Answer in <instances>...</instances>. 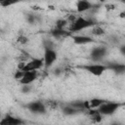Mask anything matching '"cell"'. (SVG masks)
Wrapping results in <instances>:
<instances>
[{"label": "cell", "instance_id": "cell-1", "mask_svg": "<svg viewBox=\"0 0 125 125\" xmlns=\"http://www.w3.org/2000/svg\"><path fill=\"white\" fill-rule=\"evenodd\" d=\"M96 24L97 23L95 21L80 16V17H76L75 21L73 22H71L68 30H69V32H79L81 30H84V29H87L90 27H94V26H96Z\"/></svg>", "mask_w": 125, "mask_h": 125}, {"label": "cell", "instance_id": "cell-2", "mask_svg": "<svg viewBox=\"0 0 125 125\" xmlns=\"http://www.w3.org/2000/svg\"><path fill=\"white\" fill-rule=\"evenodd\" d=\"M123 105V104L118 103V102H104L99 108L98 110L100 111V113L104 116V115H112L114 114L121 106Z\"/></svg>", "mask_w": 125, "mask_h": 125}, {"label": "cell", "instance_id": "cell-3", "mask_svg": "<svg viewBox=\"0 0 125 125\" xmlns=\"http://www.w3.org/2000/svg\"><path fill=\"white\" fill-rule=\"evenodd\" d=\"M80 68L86 70L87 72L91 73L94 76H101L103 75V73L107 70V65L106 64H103V63H89V64H85V65H80Z\"/></svg>", "mask_w": 125, "mask_h": 125}, {"label": "cell", "instance_id": "cell-4", "mask_svg": "<svg viewBox=\"0 0 125 125\" xmlns=\"http://www.w3.org/2000/svg\"><path fill=\"white\" fill-rule=\"evenodd\" d=\"M24 107L34 114H45L47 112V107L41 101H33L24 104Z\"/></svg>", "mask_w": 125, "mask_h": 125}, {"label": "cell", "instance_id": "cell-5", "mask_svg": "<svg viewBox=\"0 0 125 125\" xmlns=\"http://www.w3.org/2000/svg\"><path fill=\"white\" fill-rule=\"evenodd\" d=\"M58 59V54L55 49H44V55H43V60H44V67L49 68L51 67L54 62Z\"/></svg>", "mask_w": 125, "mask_h": 125}, {"label": "cell", "instance_id": "cell-6", "mask_svg": "<svg viewBox=\"0 0 125 125\" xmlns=\"http://www.w3.org/2000/svg\"><path fill=\"white\" fill-rule=\"evenodd\" d=\"M107 54V48L104 46H99L95 47L91 53H90V58L94 62H100Z\"/></svg>", "mask_w": 125, "mask_h": 125}, {"label": "cell", "instance_id": "cell-7", "mask_svg": "<svg viewBox=\"0 0 125 125\" xmlns=\"http://www.w3.org/2000/svg\"><path fill=\"white\" fill-rule=\"evenodd\" d=\"M44 66V60L38 59V58H33L29 62H27L24 65V67L21 69V71H31V70H38Z\"/></svg>", "mask_w": 125, "mask_h": 125}, {"label": "cell", "instance_id": "cell-8", "mask_svg": "<svg viewBox=\"0 0 125 125\" xmlns=\"http://www.w3.org/2000/svg\"><path fill=\"white\" fill-rule=\"evenodd\" d=\"M38 77V70H31V71H25L22 78L19 81L21 85H29L32 82H34Z\"/></svg>", "mask_w": 125, "mask_h": 125}, {"label": "cell", "instance_id": "cell-9", "mask_svg": "<svg viewBox=\"0 0 125 125\" xmlns=\"http://www.w3.org/2000/svg\"><path fill=\"white\" fill-rule=\"evenodd\" d=\"M24 121L19 117L13 116L11 114H7L0 121V125H23Z\"/></svg>", "mask_w": 125, "mask_h": 125}, {"label": "cell", "instance_id": "cell-10", "mask_svg": "<svg viewBox=\"0 0 125 125\" xmlns=\"http://www.w3.org/2000/svg\"><path fill=\"white\" fill-rule=\"evenodd\" d=\"M71 38L75 45H86L95 42V39L88 35H73Z\"/></svg>", "mask_w": 125, "mask_h": 125}, {"label": "cell", "instance_id": "cell-11", "mask_svg": "<svg viewBox=\"0 0 125 125\" xmlns=\"http://www.w3.org/2000/svg\"><path fill=\"white\" fill-rule=\"evenodd\" d=\"M107 68L111 71H113L115 74L120 75L125 73V63H120V62H110L109 64H106Z\"/></svg>", "mask_w": 125, "mask_h": 125}, {"label": "cell", "instance_id": "cell-12", "mask_svg": "<svg viewBox=\"0 0 125 125\" xmlns=\"http://www.w3.org/2000/svg\"><path fill=\"white\" fill-rule=\"evenodd\" d=\"M93 9V4L86 0H81L76 3V10L78 13H84Z\"/></svg>", "mask_w": 125, "mask_h": 125}, {"label": "cell", "instance_id": "cell-13", "mask_svg": "<svg viewBox=\"0 0 125 125\" xmlns=\"http://www.w3.org/2000/svg\"><path fill=\"white\" fill-rule=\"evenodd\" d=\"M86 113L89 115V117L91 118V120L94 123H100L102 121L103 115L100 113V111L98 109H89Z\"/></svg>", "mask_w": 125, "mask_h": 125}, {"label": "cell", "instance_id": "cell-14", "mask_svg": "<svg viewBox=\"0 0 125 125\" xmlns=\"http://www.w3.org/2000/svg\"><path fill=\"white\" fill-rule=\"evenodd\" d=\"M62 114L65 115V116H73V115H77V114L80 113L77 109H75V108H74L73 106H71L69 104H66V105H64V106H62Z\"/></svg>", "mask_w": 125, "mask_h": 125}, {"label": "cell", "instance_id": "cell-15", "mask_svg": "<svg viewBox=\"0 0 125 125\" xmlns=\"http://www.w3.org/2000/svg\"><path fill=\"white\" fill-rule=\"evenodd\" d=\"M50 34L54 38L59 39V38H62V37H64V36L68 35V32L65 31L64 29H59V28H56L55 27V28H53V29L50 30Z\"/></svg>", "mask_w": 125, "mask_h": 125}, {"label": "cell", "instance_id": "cell-16", "mask_svg": "<svg viewBox=\"0 0 125 125\" xmlns=\"http://www.w3.org/2000/svg\"><path fill=\"white\" fill-rule=\"evenodd\" d=\"M105 101L100 98H93L89 101V105H90V109H98Z\"/></svg>", "mask_w": 125, "mask_h": 125}, {"label": "cell", "instance_id": "cell-17", "mask_svg": "<svg viewBox=\"0 0 125 125\" xmlns=\"http://www.w3.org/2000/svg\"><path fill=\"white\" fill-rule=\"evenodd\" d=\"M68 23V21L65 20V19H59L56 21V24H55V27L56 28H59V29H63V27L65 25H67Z\"/></svg>", "mask_w": 125, "mask_h": 125}, {"label": "cell", "instance_id": "cell-18", "mask_svg": "<svg viewBox=\"0 0 125 125\" xmlns=\"http://www.w3.org/2000/svg\"><path fill=\"white\" fill-rule=\"evenodd\" d=\"M91 33H92L94 36H101V35L104 34V29L103 27H101V26L96 25V26H94V27L92 28Z\"/></svg>", "mask_w": 125, "mask_h": 125}, {"label": "cell", "instance_id": "cell-19", "mask_svg": "<svg viewBox=\"0 0 125 125\" xmlns=\"http://www.w3.org/2000/svg\"><path fill=\"white\" fill-rule=\"evenodd\" d=\"M37 20H38V18H37L35 15L29 14V15H27V16H26V21H28V23H30V24L35 23V22L37 21Z\"/></svg>", "mask_w": 125, "mask_h": 125}, {"label": "cell", "instance_id": "cell-20", "mask_svg": "<svg viewBox=\"0 0 125 125\" xmlns=\"http://www.w3.org/2000/svg\"><path fill=\"white\" fill-rule=\"evenodd\" d=\"M27 41H28V38H27L25 35H20V36L18 37V39H17V42L20 43V44H21V45L26 44Z\"/></svg>", "mask_w": 125, "mask_h": 125}, {"label": "cell", "instance_id": "cell-21", "mask_svg": "<svg viewBox=\"0 0 125 125\" xmlns=\"http://www.w3.org/2000/svg\"><path fill=\"white\" fill-rule=\"evenodd\" d=\"M23 74H24V72H23V71H21V70H19V69H18V70H16V73L14 74V78L20 81V80L22 78Z\"/></svg>", "mask_w": 125, "mask_h": 125}, {"label": "cell", "instance_id": "cell-22", "mask_svg": "<svg viewBox=\"0 0 125 125\" xmlns=\"http://www.w3.org/2000/svg\"><path fill=\"white\" fill-rule=\"evenodd\" d=\"M29 91H30V88H29L28 85H22V86H21V92H22L23 94L28 93Z\"/></svg>", "mask_w": 125, "mask_h": 125}, {"label": "cell", "instance_id": "cell-23", "mask_svg": "<svg viewBox=\"0 0 125 125\" xmlns=\"http://www.w3.org/2000/svg\"><path fill=\"white\" fill-rule=\"evenodd\" d=\"M0 4H1V6H3V7H7V6L12 5L13 3H10V2H8V1H1Z\"/></svg>", "mask_w": 125, "mask_h": 125}, {"label": "cell", "instance_id": "cell-24", "mask_svg": "<svg viewBox=\"0 0 125 125\" xmlns=\"http://www.w3.org/2000/svg\"><path fill=\"white\" fill-rule=\"evenodd\" d=\"M119 52L121 53V55L125 56V45H123V46H121V47L119 48Z\"/></svg>", "mask_w": 125, "mask_h": 125}, {"label": "cell", "instance_id": "cell-25", "mask_svg": "<svg viewBox=\"0 0 125 125\" xmlns=\"http://www.w3.org/2000/svg\"><path fill=\"white\" fill-rule=\"evenodd\" d=\"M119 18H121V19H125V11H123V12H121V13L119 14Z\"/></svg>", "mask_w": 125, "mask_h": 125}, {"label": "cell", "instance_id": "cell-26", "mask_svg": "<svg viewBox=\"0 0 125 125\" xmlns=\"http://www.w3.org/2000/svg\"><path fill=\"white\" fill-rule=\"evenodd\" d=\"M110 125H123V124L120 123V122H112Z\"/></svg>", "mask_w": 125, "mask_h": 125}]
</instances>
